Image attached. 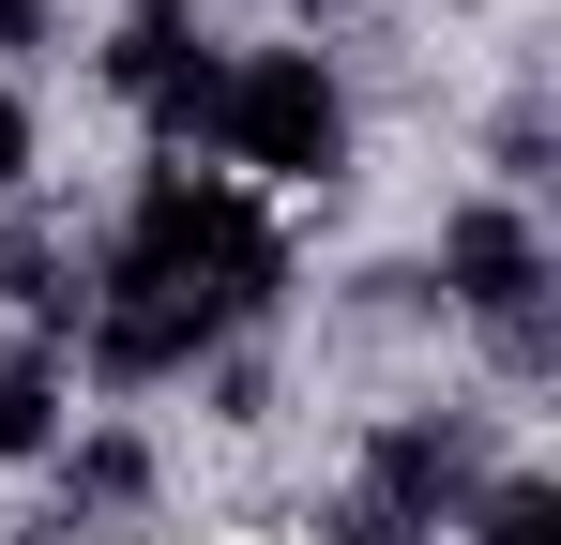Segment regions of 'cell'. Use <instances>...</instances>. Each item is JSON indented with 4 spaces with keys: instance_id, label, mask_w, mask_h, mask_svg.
<instances>
[{
    "instance_id": "5b68a950",
    "label": "cell",
    "mask_w": 561,
    "mask_h": 545,
    "mask_svg": "<svg viewBox=\"0 0 561 545\" xmlns=\"http://www.w3.org/2000/svg\"><path fill=\"white\" fill-rule=\"evenodd\" d=\"M197 349H213V334L168 318V303H92V379H122V394H137V379H183Z\"/></svg>"
},
{
    "instance_id": "8992f818",
    "label": "cell",
    "mask_w": 561,
    "mask_h": 545,
    "mask_svg": "<svg viewBox=\"0 0 561 545\" xmlns=\"http://www.w3.org/2000/svg\"><path fill=\"white\" fill-rule=\"evenodd\" d=\"M61 440V379H46V349H0V454H46Z\"/></svg>"
},
{
    "instance_id": "30bf717a",
    "label": "cell",
    "mask_w": 561,
    "mask_h": 545,
    "mask_svg": "<svg viewBox=\"0 0 561 545\" xmlns=\"http://www.w3.org/2000/svg\"><path fill=\"white\" fill-rule=\"evenodd\" d=\"M46 15H61V0H0V46H46Z\"/></svg>"
},
{
    "instance_id": "52a82bcc",
    "label": "cell",
    "mask_w": 561,
    "mask_h": 545,
    "mask_svg": "<svg viewBox=\"0 0 561 545\" xmlns=\"http://www.w3.org/2000/svg\"><path fill=\"white\" fill-rule=\"evenodd\" d=\"M137 485H152V454L122 440V425H106V440H77V515H122Z\"/></svg>"
},
{
    "instance_id": "7a4b0ae2",
    "label": "cell",
    "mask_w": 561,
    "mask_h": 545,
    "mask_svg": "<svg viewBox=\"0 0 561 545\" xmlns=\"http://www.w3.org/2000/svg\"><path fill=\"white\" fill-rule=\"evenodd\" d=\"M213 152L259 182H319L334 152H350V91L319 77V46H259V61H228V91H213Z\"/></svg>"
},
{
    "instance_id": "6da1fadb",
    "label": "cell",
    "mask_w": 561,
    "mask_h": 545,
    "mask_svg": "<svg viewBox=\"0 0 561 545\" xmlns=\"http://www.w3.org/2000/svg\"><path fill=\"white\" fill-rule=\"evenodd\" d=\"M274 288H288L274 212H259L243 182H197V167L137 182V212H122V243H106V272H92V303H168V318H197V334L259 318Z\"/></svg>"
},
{
    "instance_id": "3957f363",
    "label": "cell",
    "mask_w": 561,
    "mask_h": 545,
    "mask_svg": "<svg viewBox=\"0 0 561 545\" xmlns=\"http://www.w3.org/2000/svg\"><path fill=\"white\" fill-rule=\"evenodd\" d=\"M456 500H485V425L470 409H394L365 454V515L379 531H440Z\"/></svg>"
},
{
    "instance_id": "9c48e42d",
    "label": "cell",
    "mask_w": 561,
    "mask_h": 545,
    "mask_svg": "<svg viewBox=\"0 0 561 545\" xmlns=\"http://www.w3.org/2000/svg\"><path fill=\"white\" fill-rule=\"evenodd\" d=\"M15 182H31V106L0 91V197H15Z\"/></svg>"
},
{
    "instance_id": "277c9868",
    "label": "cell",
    "mask_w": 561,
    "mask_h": 545,
    "mask_svg": "<svg viewBox=\"0 0 561 545\" xmlns=\"http://www.w3.org/2000/svg\"><path fill=\"white\" fill-rule=\"evenodd\" d=\"M440 288H456L485 334H501V318H531V288H547V243H531V212H516V197H470L456 228H440Z\"/></svg>"
},
{
    "instance_id": "ba28073f",
    "label": "cell",
    "mask_w": 561,
    "mask_h": 545,
    "mask_svg": "<svg viewBox=\"0 0 561 545\" xmlns=\"http://www.w3.org/2000/svg\"><path fill=\"white\" fill-rule=\"evenodd\" d=\"M485 545H561V500L547 485H485Z\"/></svg>"
}]
</instances>
